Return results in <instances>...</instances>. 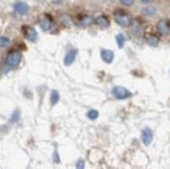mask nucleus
<instances>
[{
	"label": "nucleus",
	"instance_id": "f257e3e1",
	"mask_svg": "<svg viewBox=\"0 0 170 169\" xmlns=\"http://www.w3.org/2000/svg\"><path fill=\"white\" fill-rule=\"evenodd\" d=\"M114 19L115 21L117 22V24L120 26H123V27H127L132 24V18H130L126 13L122 11H117L115 12L114 14Z\"/></svg>",
	"mask_w": 170,
	"mask_h": 169
},
{
	"label": "nucleus",
	"instance_id": "f03ea898",
	"mask_svg": "<svg viewBox=\"0 0 170 169\" xmlns=\"http://www.w3.org/2000/svg\"><path fill=\"white\" fill-rule=\"evenodd\" d=\"M21 59H22V54H21V52L17 51V50H14V51H11L7 54V64L11 68H16L18 65L20 64Z\"/></svg>",
	"mask_w": 170,
	"mask_h": 169
},
{
	"label": "nucleus",
	"instance_id": "7ed1b4c3",
	"mask_svg": "<svg viewBox=\"0 0 170 169\" xmlns=\"http://www.w3.org/2000/svg\"><path fill=\"white\" fill-rule=\"evenodd\" d=\"M112 94L118 99H125L132 96V93L123 87H115L112 90Z\"/></svg>",
	"mask_w": 170,
	"mask_h": 169
},
{
	"label": "nucleus",
	"instance_id": "20e7f679",
	"mask_svg": "<svg viewBox=\"0 0 170 169\" xmlns=\"http://www.w3.org/2000/svg\"><path fill=\"white\" fill-rule=\"evenodd\" d=\"M22 32L26 39L29 40L31 42H35V41L38 40L37 31H35L32 27H31V26H27V25L22 26Z\"/></svg>",
	"mask_w": 170,
	"mask_h": 169
},
{
	"label": "nucleus",
	"instance_id": "39448f33",
	"mask_svg": "<svg viewBox=\"0 0 170 169\" xmlns=\"http://www.w3.org/2000/svg\"><path fill=\"white\" fill-rule=\"evenodd\" d=\"M153 132L149 129H144L142 130V141L144 145H146V146L150 145V143L153 142Z\"/></svg>",
	"mask_w": 170,
	"mask_h": 169
},
{
	"label": "nucleus",
	"instance_id": "423d86ee",
	"mask_svg": "<svg viewBox=\"0 0 170 169\" xmlns=\"http://www.w3.org/2000/svg\"><path fill=\"white\" fill-rule=\"evenodd\" d=\"M14 8H15V11H16V13L20 14V15H24L28 12L29 7L27 3H25V2L18 1L14 4Z\"/></svg>",
	"mask_w": 170,
	"mask_h": 169
},
{
	"label": "nucleus",
	"instance_id": "0eeeda50",
	"mask_svg": "<svg viewBox=\"0 0 170 169\" xmlns=\"http://www.w3.org/2000/svg\"><path fill=\"white\" fill-rule=\"evenodd\" d=\"M146 41H147L148 45H150L151 47H157L158 44H159L160 39L156 34L150 31V32H147V34H146Z\"/></svg>",
	"mask_w": 170,
	"mask_h": 169
},
{
	"label": "nucleus",
	"instance_id": "6e6552de",
	"mask_svg": "<svg viewBox=\"0 0 170 169\" xmlns=\"http://www.w3.org/2000/svg\"><path fill=\"white\" fill-rule=\"evenodd\" d=\"M157 27H158V31L162 35H168L170 31V26L166 20H160V21L158 22Z\"/></svg>",
	"mask_w": 170,
	"mask_h": 169
},
{
	"label": "nucleus",
	"instance_id": "1a4fd4ad",
	"mask_svg": "<svg viewBox=\"0 0 170 169\" xmlns=\"http://www.w3.org/2000/svg\"><path fill=\"white\" fill-rule=\"evenodd\" d=\"M95 23L101 28H106L110 26V19L106 16H104V15H101V16L96 18Z\"/></svg>",
	"mask_w": 170,
	"mask_h": 169
},
{
	"label": "nucleus",
	"instance_id": "9d476101",
	"mask_svg": "<svg viewBox=\"0 0 170 169\" xmlns=\"http://www.w3.org/2000/svg\"><path fill=\"white\" fill-rule=\"evenodd\" d=\"M101 59H102L103 62H106V64H111L113 60H114V52H113L112 50L104 49L101 51Z\"/></svg>",
	"mask_w": 170,
	"mask_h": 169
},
{
	"label": "nucleus",
	"instance_id": "9b49d317",
	"mask_svg": "<svg viewBox=\"0 0 170 169\" xmlns=\"http://www.w3.org/2000/svg\"><path fill=\"white\" fill-rule=\"evenodd\" d=\"M76 54H77V51H76L75 49L70 50V51L66 54V56H65V59H64V64L66 65V66H70V65L74 62V60H75Z\"/></svg>",
	"mask_w": 170,
	"mask_h": 169
},
{
	"label": "nucleus",
	"instance_id": "f8f14e48",
	"mask_svg": "<svg viewBox=\"0 0 170 169\" xmlns=\"http://www.w3.org/2000/svg\"><path fill=\"white\" fill-rule=\"evenodd\" d=\"M51 25H52L51 19H49L47 16L45 18H43V19L41 20V22H40V26L42 27V29H44V31H48V29H50Z\"/></svg>",
	"mask_w": 170,
	"mask_h": 169
},
{
	"label": "nucleus",
	"instance_id": "ddd939ff",
	"mask_svg": "<svg viewBox=\"0 0 170 169\" xmlns=\"http://www.w3.org/2000/svg\"><path fill=\"white\" fill-rule=\"evenodd\" d=\"M142 14L145 15V16H153L156 14V8L153 7H146L144 8H142Z\"/></svg>",
	"mask_w": 170,
	"mask_h": 169
},
{
	"label": "nucleus",
	"instance_id": "4468645a",
	"mask_svg": "<svg viewBox=\"0 0 170 169\" xmlns=\"http://www.w3.org/2000/svg\"><path fill=\"white\" fill-rule=\"evenodd\" d=\"M59 99V95L58 91H52L51 92V96H50V102H51L52 106H54L55 103H58Z\"/></svg>",
	"mask_w": 170,
	"mask_h": 169
},
{
	"label": "nucleus",
	"instance_id": "2eb2a0df",
	"mask_svg": "<svg viewBox=\"0 0 170 169\" xmlns=\"http://www.w3.org/2000/svg\"><path fill=\"white\" fill-rule=\"evenodd\" d=\"M116 41H117V44H118L119 48H122V47L124 46L125 39H124L123 35H121V34L117 35V37H116Z\"/></svg>",
	"mask_w": 170,
	"mask_h": 169
},
{
	"label": "nucleus",
	"instance_id": "dca6fc26",
	"mask_svg": "<svg viewBox=\"0 0 170 169\" xmlns=\"http://www.w3.org/2000/svg\"><path fill=\"white\" fill-rule=\"evenodd\" d=\"M98 116H99V113L96 110H91V111L88 112V118L91 120H95Z\"/></svg>",
	"mask_w": 170,
	"mask_h": 169
},
{
	"label": "nucleus",
	"instance_id": "f3484780",
	"mask_svg": "<svg viewBox=\"0 0 170 169\" xmlns=\"http://www.w3.org/2000/svg\"><path fill=\"white\" fill-rule=\"evenodd\" d=\"M10 44V39L7 37H0V48L7 47Z\"/></svg>",
	"mask_w": 170,
	"mask_h": 169
},
{
	"label": "nucleus",
	"instance_id": "a211bd4d",
	"mask_svg": "<svg viewBox=\"0 0 170 169\" xmlns=\"http://www.w3.org/2000/svg\"><path fill=\"white\" fill-rule=\"evenodd\" d=\"M92 22H93L92 18L91 17H88V16L83 17V19L80 20V24H82V25H90Z\"/></svg>",
	"mask_w": 170,
	"mask_h": 169
},
{
	"label": "nucleus",
	"instance_id": "6ab92c4d",
	"mask_svg": "<svg viewBox=\"0 0 170 169\" xmlns=\"http://www.w3.org/2000/svg\"><path fill=\"white\" fill-rule=\"evenodd\" d=\"M134 1H135V0H120L121 3L123 5H126V7H130V5H133Z\"/></svg>",
	"mask_w": 170,
	"mask_h": 169
},
{
	"label": "nucleus",
	"instance_id": "aec40b11",
	"mask_svg": "<svg viewBox=\"0 0 170 169\" xmlns=\"http://www.w3.org/2000/svg\"><path fill=\"white\" fill-rule=\"evenodd\" d=\"M18 118H19V114H18V111H16L13 114V117H12V121H14V122H16V121L18 120Z\"/></svg>",
	"mask_w": 170,
	"mask_h": 169
},
{
	"label": "nucleus",
	"instance_id": "412c9836",
	"mask_svg": "<svg viewBox=\"0 0 170 169\" xmlns=\"http://www.w3.org/2000/svg\"><path fill=\"white\" fill-rule=\"evenodd\" d=\"M83 164H85V162H83V160H82V161H78V162H77L76 168H83V166H85Z\"/></svg>",
	"mask_w": 170,
	"mask_h": 169
},
{
	"label": "nucleus",
	"instance_id": "4be33fe9",
	"mask_svg": "<svg viewBox=\"0 0 170 169\" xmlns=\"http://www.w3.org/2000/svg\"><path fill=\"white\" fill-rule=\"evenodd\" d=\"M51 1L54 4H59V3H62V2H63V0H51Z\"/></svg>",
	"mask_w": 170,
	"mask_h": 169
},
{
	"label": "nucleus",
	"instance_id": "5701e85b",
	"mask_svg": "<svg viewBox=\"0 0 170 169\" xmlns=\"http://www.w3.org/2000/svg\"><path fill=\"white\" fill-rule=\"evenodd\" d=\"M153 0H141L142 3H150V2H153Z\"/></svg>",
	"mask_w": 170,
	"mask_h": 169
}]
</instances>
